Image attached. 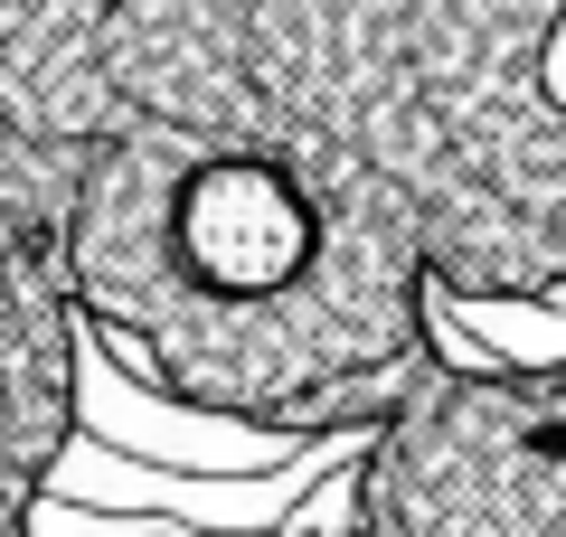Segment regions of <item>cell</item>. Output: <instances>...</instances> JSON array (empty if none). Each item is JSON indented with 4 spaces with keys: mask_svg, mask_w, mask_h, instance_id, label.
Returning <instances> with one entry per match:
<instances>
[{
    "mask_svg": "<svg viewBox=\"0 0 566 537\" xmlns=\"http://www.w3.org/2000/svg\"><path fill=\"white\" fill-rule=\"evenodd\" d=\"M312 537H566V358L453 349L349 443L340 509Z\"/></svg>",
    "mask_w": 566,
    "mask_h": 537,
    "instance_id": "6da1fadb",
    "label": "cell"
},
{
    "mask_svg": "<svg viewBox=\"0 0 566 537\" xmlns=\"http://www.w3.org/2000/svg\"><path fill=\"white\" fill-rule=\"evenodd\" d=\"M0 537H39V518H0Z\"/></svg>",
    "mask_w": 566,
    "mask_h": 537,
    "instance_id": "7a4b0ae2",
    "label": "cell"
}]
</instances>
